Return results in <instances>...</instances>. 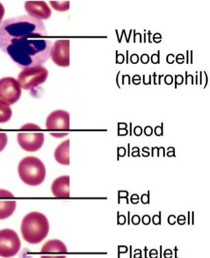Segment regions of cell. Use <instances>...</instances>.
Listing matches in <instances>:
<instances>
[{
	"instance_id": "obj_40",
	"label": "cell",
	"mask_w": 210,
	"mask_h": 258,
	"mask_svg": "<svg viewBox=\"0 0 210 258\" xmlns=\"http://www.w3.org/2000/svg\"><path fill=\"white\" fill-rule=\"evenodd\" d=\"M164 75H159V85H161V78L162 77H164Z\"/></svg>"
},
{
	"instance_id": "obj_11",
	"label": "cell",
	"mask_w": 210,
	"mask_h": 258,
	"mask_svg": "<svg viewBox=\"0 0 210 258\" xmlns=\"http://www.w3.org/2000/svg\"><path fill=\"white\" fill-rule=\"evenodd\" d=\"M70 177L68 175L60 176L55 179L52 184L51 190L55 197L58 198H69Z\"/></svg>"
},
{
	"instance_id": "obj_46",
	"label": "cell",
	"mask_w": 210,
	"mask_h": 258,
	"mask_svg": "<svg viewBox=\"0 0 210 258\" xmlns=\"http://www.w3.org/2000/svg\"><path fill=\"white\" fill-rule=\"evenodd\" d=\"M151 77H152V76H151V75H149V85H151Z\"/></svg>"
},
{
	"instance_id": "obj_43",
	"label": "cell",
	"mask_w": 210,
	"mask_h": 258,
	"mask_svg": "<svg viewBox=\"0 0 210 258\" xmlns=\"http://www.w3.org/2000/svg\"><path fill=\"white\" fill-rule=\"evenodd\" d=\"M190 54H191V60H190V63L192 64L193 63V60H192V55H193V51L192 50V51H190Z\"/></svg>"
},
{
	"instance_id": "obj_15",
	"label": "cell",
	"mask_w": 210,
	"mask_h": 258,
	"mask_svg": "<svg viewBox=\"0 0 210 258\" xmlns=\"http://www.w3.org/2000/svg\"><path fill=\"white\" fill-rule=\"evenodd\" d=\"M12 109L7 103L0 100V123H6L12 117Z\"/></svg>"
},
{
	"instance_id": "obj_9",
	"label": "cell",
	"mask_w": 210,
	"mask_h": 258,
	"mask_svg": "<svg viewBox=\"0 0 210 258\" xmlns=\"http://www.w3.org/2000/svg\"><path fill=\"white\" fill-rule=\"evenodd\" d=\"M46 128L51 131H66L70 128V115L68 112L57 110L52 112L47 117Z\"/></svg>"
},
{
	"instance_id": "obj_4",
	"label": "cell",
	"mask_w": 210,
	"mask_h": 258,
	"mask_svg": "<svg viewBox=\"0 0 210 258\" xmlns=\"http://www.w3.org/2000/svg\"><path fill=\"white\" fill-rule=\"evenodd\" d=\"M48 71L42 66H34L24 69L18 76L21 88L33 91L36 87L45 82Z\"/></svg>"
},
{
	"instance_id": "obj_1",
	"label": "cell",
	"mask_w": 210,
	"mask_h": 258,
	"mask_svg": "<svg viewBox=\"0 0 210 258\" xmlns=\"http://www.w3.org/2000/svg\"><path fill=\"white\" fill-rule=\"evenodd\" d=\"M45 27L18 36L1 49L21 69L41 66L48 60L52 47Z\"/></svg>"
},
{
	"instance_id": "obj_44",
	"label": "cell",
	"mask_w": 210,
	"mask_h": 258,
	"mask_svg": "<svg viewBox=\"0 0 210 258\" xmlns=\"http://www.w3.org/2000/svg\"><path fill=\"white\" fill-rule=\"evenodd\" d=\"M149 34H148V35H149V43H152V42H151V41H150V34H152V33H151L150 31H149Z\"/></svg>"
},
{
	"instance_id": "obj_16",
	"label": "cell",
	"mask_w": 210,
	"mask_h": 258,
	"mask_svg": "<svg viewBox=\"0 0 210 258\" xmlns=\"http://www.w3.org/2000/svg\"><path fill=\"white\" fill-rule=\"evenodd\" d=\"M53 9L58 11H66L69 10L70 2L69 1L60 2V1H51L50 2Z\"/></svg>"
},
{
	"instance_id": "obj_21",
	"label": "cell",
	"mask_w": 210,
	"mask_h": 258,
	"mask_svg": "<svg viewBox=\"0 0 210 258\" xmlns=\"http://www.w3.org/2000/svg\"><path fill=\"white\" fill-rule=\"evenodd\" d=\"M139 60V57L138 54H133L131 55L130 61L133 64L138 63Z\"/></svg>"
},
{
	"instance_id": "obj_48",
	"label": "cell",
	"mask_w": 210,
	"mask_h": 258,
	"mask_svg": "<svg viewBox=\"0 0 210 258\" xmlns=\"http://www.w3.org/2000/svg\"><path fill=\"white\" fill-rule=\"evenodd\" d=\"M197 78H198V76H196V79H197V81H196V85H197L198 83H197Z\"/></svg>"
},
{
	"instance_id": "obj_10",
	"label": "cell",
	"mask_w": 210,
	"mask_h": 258,
	"mask_svg": "<svg viewBox=\"0 0 210 258\" xmlns=\"http://www.w3.org/2000/svg\"><path fill=\"white\" fill-rule=\"evenodd\" d=\"M25 9L30 17L38 20H45L51 16V10L44 2H27L25 4Z\"/></svg>"
},
{
	"instance_id": "obj_19",
	"label": "cell",
	"mask_w": 210,
	"mask_h": 258,
	"mask_svg": "<svg viewBox=\"0 0 210 258\" xmlns=\"http://www.w3.org/2000/svg\"><path fill=\"white\" fill-rule=\"evenodd\" d=\"M0 198H14V196L8 190L0 189Z\"/></svg>"
},
{
	"instance_id": "obj_22",
	"label": "cell",
	"mask_w": 210,
	"mask_h": 258,
	"mask_svg": "<svg viewBox=\"0 0 210 258\" xmlns=\"http://www.w3.org/2000/svg\"><path fill=\"white\" fill-rule=\"evenodd\" d=\"M173 78L172 75H167L165 78V83L167 85H172Z\"/></svg>"
},
{
	"instance_id": "obj_26",
	"label": "cell",
	"mask_w": 210,
	"mask_h": 258,
	"mask_svg": "<svg viewBox=\"0 0 210 258\" xmlns=\"http://www.w3.org/2000/svg\"><path fill=\"white\" fill-rule=\"evenodd\" d=\"M22 129H40V127H39L37 125L33 124H27L25 125L21 128Z\"/></svg>"
},
{
	"instance_id": "obj_37",
	"label": "cell",
	"mask_w": 210,
	"mask_h": 258,
	"mask_svg": "<svg viewBox=\"0 0 210 258\" xmlns=\"http://www.w3.org/2000/svg\"><path fill=\"white\" fill-rule=\"evenodd\" d=\"M120 74V71L119 72L118 74H117V78H116L117 85V86H118L119 89H120V86L119 83V77Z\"/></svg>"
},
{
	"instance_id": "obj_31",
	"label": "cell",
	"mask_w": 210,
	"mask_h": 258,
	"mask_svg": "<svg viewBox=\"0 0 210 258\" xmlns=\"http://www.w3.org/2000/svg\"><path fill=\"white\" fill-rule=\"evenodd\" d=\"M41 258H66V256H64V255H62V256L61 255H59V256H55V254H53L52 256H46V255H42Z\"/></svg>"
},
{
	"instance_id": "obj_32",
	"label": "cell",
	"mask_w": 210,
	"mask_h": 258,
	"mask_svg": "<svg viewBox=\"0 0 210 258\" xmlns=\"http://www.w3.org/2000/svg\"><path fill=\"white\" fill-rule=\"evenodd\" d=\"M161 217H159L158 215H155L153 217V223L154 224H158L161 223Z\"/></svg>"
},
{
	"instance_id": "obj_20",
	"label": "cell",
	"mask_w": 210,
	"mask_h": 258,
	"mask_svg": "<svg viewBox=\"0 0 210 258\" xmlns=\"http://www.w3.org/2000/svg\"><path fill=\"white\" fill-rule=\"evenodd\" d=\"M144 134L145 136L149 137L153 134V128L150 126L148 125L144 128Z\"/></svg>"
},
{
	"instance_id": "obj_41",
	"label": "cell",
	"mask_w": 210,
	"mask_h": 258,
	"mask_svg": "<svg viewBox=\"0 0 210 258\" xmlns=\"http://www.w3.org/2000/svg\"><path fill=\"white\" fill-rule=\"evenodd\" d=\"M134 43H136V30H134Z\"/></svg>"
},
{
	"instance_id": "obj_28",
	"label": "cell",
	"mask_w": 210,
	"mask_h": 258,
	"mask_svg": "<svg viewBox=\"0 0 210 258\" xmlns=\"http://www.w3.org/2000/svg\"><path fill=\"white\" fill-rule=\"evenodd\" d=\"M141 201H142V203L144 204H146L147 203H149V195H145V194H144V195L142 196Z\"/></svg>"
},
{
	"instance_id": "obj_34",
	"label": "cell",
	"mask_w": 210,
	"mask_h": 258,
	"mask_svg": "<svg viewBox=\"0 0 210 258\" xmlns=\"http://www.w3.org/2000/svg\"><path fill=\"white\" fill-rule=\"evenodd\" d=\"M169 222L170 224H174L176 222V217L175 216L172 215L169 218Z\"/></svg>"
},
{
	"instance_id": "obj_2",
	"label": "cell",
	"mask_w": 210,
	"mask_h": 258,
	"mask_svg": "<svg viewBox=\"0 0 210 258\" xmlns=\"http://www.w3.org/2000/svg\"><path fill=\"white\" fill-rule=\"evenodd\" d=\"M49 224L45 215L38 212L27 215L22 220L21 231L22 237L28 243H40L48 234Z\"/></svg>"
},
{
	"instance_id": "obj_27",
	"label": "cell",
	"mask_w": 210,
	"mask_h": 258,
	"mask_svg": "<svg viewBox=\"0 0 210 258\" xmlns=\"http://www.w3.org/2000/svg\"><path fill=\"white\" fill-rule=\"evenodd\" d=\"M5 12V10L4 5L0 3V23H1L3 18H4Z\"/></svg>"
},
{
	"instance_id": "obj_29",
	"label": "cell",
	"mask_w": 210,
	"mask_h": 258,
	"mask_svg": "<svg viewBox=\"0 0 210 258\" xmlns=\"http://www.w3.org/2000/svg\"><path fill=\"white\" fill-rule=\"evenodd\" d=\"M142 223H143L145 225H147V224H149L150 222V218L149 216L145 215L143 218H142Z\"/></svg>"
},
{
	"instance_id": "obj_33",
	"label": "cell",
	"mask_w": 210,
	"mask_h": 258,
	"mask_svg": "<svg viewBox=\"0 0 210 258\" xmlns=\"http://www.w3.org/2000/svg\"><path fill=\"white\" fill-rule=\"evenodd\" d=\"M134 201H136L138 203H139V198L138 195H136V194H134L131 198V201L133 203H134Z\"/></svg>"
},
{
	"instance_id": "obj_36",
	"label": "cell",
	"mask_w": 210,
	"mask_h": 258,
	"mask_svg": "<svg viewBox=\"0 0 210 258\" xmlns=\"http://www.w3.org/2000/svg\"><path fill=\"white\" fill-rule=\"evenodd\" d=\"M136 150H137L136 151H133V153H132V154H131V155H132V156L135 157V154H136V156H140L139 148L138 147H136Z\"/></svg>"
},
{
	"instance_id": "obj_23",
	"label": "cell",
	"mask_w": 210,
	"mask_h": 258,
	"mask_svg": "<svg viewBox=\"0 0 210 258\" xmlns=\"http://www.w3.org/2000/svg\"><path fill=\"white\" fill-rule=\"evenodd\" d=\"M149 60L150 58L149 55L144 54L141 55V61L142 63L147 64L149 63Z\"/></svg>"
},
{
	"instance_id": "obj_45",
	"label": "cell",
	"mask_w": 210,
	"mask_h": 258,
	"mask_svg": "<svg viewBox=\"0 0 210 258\" xmlns=\"http://www.w3.org/2000/svg\"><path fill=\"white\" fill-rule=\"evenodd\" d=\"M131 128H132V123H130V136H132V133H131Z\"/></svg>"
},
{
	"instance_id": "obj_17",
	"label": "cell",
	"mask_w": 210,
	"mask_h": 258,
	"mask_svg": "<svg viewBox=\"0 0 210 258\" xmlns=\"http://www.w3.org/2000/svg\"><path fill=\"white\" fill-rule=\"evenodd\" d=\"M7 143L8 137L7 134L0 133V152H2L7 147Z\"/></svg>"
},
{
	"instance_id": "obj_42",
	"label": "cell",
	"mask_w": 210,
	"mask_h": 258,
	"mask_svg": "<svg viewBox=\"0 0 210 258\" xmlns=\"http://www.w3.org/2000/svg\"><path fill=\"white\" fill-rule=\"evenodd\" d=\"M187 63H189V51L187 50Z\"/></svg>"
},
{
	"instance_id": "obj_25",
	"label": "cell",
	"mask_w": 210,
	"mask_h": 258,
	"mask_svg": "<svg viewBox=\"0 0 210 258\" xmlns=\"http://www.w3.org/2000/svg\"><path fill=\"white\" fill-rule=\"evenodd\" d=\"M134 133L136 136H141L142 134V128L140 126H136L134 129Z\"/></svg>"
},
{
	"instance_id": "obj_39",
	"label": "cell",
	"mask_w": 210,
	"mask_h": 258,
	"mask_svg": "<svg viewBox=\"0 0 210 258\" xmlns=\"http://www.w3.org/2000/svg\"><path fill=\"white\" fill-rule=\"evenodd\" d=\"M204 72V74H205V77H206V85L205 86V87H204V89H205L206 86H207V84H208V76H207V74H206V73L205 72Z\"/></svg>"
},
{
	"instance_id": "obj_8",
	"label": "cell",
	"mask_w": 210,
	"mask_h": 258,
	"mask_svg": "<svg viewBox=\"0 0 210 258\" xmlns=\"http://www.w3.org/2000/svg\"><path fill=\"white\" fill-rule=\"evenodd\" d=\"M18 141L24 150L35 152L43 146L44 136L42 133H21L18 134Z\"/></svg>"
},
{
	"instance_id": "obj_38",
	"label": "cell",
	"mask_w": 210,
	"mask_h": 258,
	"mask_svg": "<svg viewBox=\"0 0 210 258\" xmlns=\"http://www.w3.org/2000/svg\"><path fill=\"white\" fill-rule=\"evenodd\" d=\"M153 78H154V80H153L154 85H158V84H156V73L155 72L153 73Z\"/></svg>"
},
{
	"instance_id": "obj_7",
	"label": "cell",
	"mask_w": 210,
	"mask_h": 258,
	"mask_svg": "<svg viewBox=\"0 0 210 258\" xmlns=\"http://www.w3.org/2000/svg\"><path fill=\"white\" fill-rule=\"evenodd\" d=\"M70 41L59 40L55 42L50 50L49 55L54 63L60 67L70 66Z\"/></svg>"
},
{
	"instance_id": "obj_35",
	"label": "cell",
	"mask_w": 210,
	"mask_h": 258,
	"mask_svg": "<svg viewBox=\"0 0 210 258\" xmlns=\"http://www.w3.org/2000/svg\"><path fill=\"white\" fill-rule=\"evenodd\" d=\"M119 193L120 198H127V196H128L127 191H119Z\"/></svg>"
},
{
	"instance_id": "obj_13",
	"label": "cell",
	"mask_w": 210,
	"mask_h": 258,
	"mask_svg": "<svg viewBox=\"0 0 210 258\" xmlns=\"http://www.w3.org/2000/svg\"><path fill=\"white\" fill-rule=\"evenodd\" d=\"M55 158L58 163L69 165V140H67L58 146L55 152Z\"/></svg>"
},
{
	"instance_id": "obj_47",
	"label": "cell",
	"mask_w": 210,
	"mask_h": 258,
	"mask_svg": "<svg viewBox=\"0 0 210 258\" xmlns=\"http://www.w3.org/2000/svg\"><path fill=\"white\" fill-rule=\"evenodd\" d=\"M201 74H202V73L200 72V85L202 84V83H201Z\"/></svg>"
},
{
	"instance_id": "obj_18",
	"label": "cell",
	"mask_w": 210,
	"mask_h": 258,
	"mask_svg": "<svg viewBox=\"0 0 210 258\" xmlns=\"http://www.w3.org/2000/svg\"><path fill=\"white\" fill-rule=\"evenodd\" d=\"M155 134L156 136H164V123H162L161 126H156L155 128Z\"/></svg>"
},
{
	"instance_id": "obj_12",
	"label": "cell",
	"mask_w": 210,
	"mask_h": 258,
	"mask_svg": "<svg viewBox=\"0 0 210 258\" xmlns=\"http://www.w3.org/2000/svg\"><path fill=\"white\" fill-rule=\"evenodd\" d=\"M41 252V253L51 254V255H46V256H52L54 253L57 255H60L59 253H66L67 249L65 244L62 241L54 239L47 241L42 247Z\"/></svg>"
},
{
	"instance_id": "obj_30",
	"label": "cell",
	"mask_w": 210,
	"mask_h": 258,
	"mask_svg": "<svg viewBox=\"0 0 210 258\" xmlns=\"http://www.w3.org/2000/svg\"><path fill=\"white\" fill-rule=\"evenodd\" d=\"M132 222L134 224H138L140 222V218L138 215H134L132 218Z\"/></svg>"
},
{
	"instance_id": "obj_6",
	"label": "cell",
	"mask_w": 210,
	"mask_h": 258,
	"mask_svg": "<svg viewBox=\"0 0 210 258\" xmlns=\"http://www.w3.org/2000/svg\"><path fill=\"white\" fill-rule=\"evenodd\" d=\"M21 86L15 78L7 77L0 80V100L13 105L20 99Z\"/></svg>"
},
{
	"instance_id": "obj_5",
	"label": "cell",
	"mask_w": 210,
	"mask_h": 258,
	"mask_svg": "<svg viewBox=\"0 0 210 258\" xmlns=\"http://www.w3.org/2000/svg\"><path fill=\"white\" fill-rule=\"evenodd\" d=\"M21 246V240L15 231L10 229L0 231V256H15L20 250Z\"/></svg>"
},
{
	"instance_id": "obj_24",
	"label": "cell",
	"mask_w": 210,
	"mask_h": 258,
	"mask_svg": "<svg viewBox=\"0 0 210 258\" xmlns=\"http://www.w3.org/2000/svg\"><path fill=\"white\" fill-rule=\"evenodd\" d=\"M117 153H118V156L120 157H124L127 153V150H126L124 147H120L117 148Z\"/></svg>"
},
{
	"instance_id": "obj_3",
	"label": "cell",
	"mask_w": 210,
	"mask_h": 258,
	"mask_svg": "<svg viewBox=\"0 0 210 258\" xmlns=\"http://www.w3.org/2000/svg\"><path fill=\"white\" fill-rule=\"evenodd\" d=\"M19 177L31 186L41 184L46 178V168L40 159L28 156L20 162L18 167Z\"/></svg>"
},
{
	"instance_id": "obj_14",
	"label": "cell",
	"mask_w": 210,
	"mask_h": 258,
	"mask_svg": "<svg viewBox=\"0 0 210 258\" xmlns=\"http://www.w3.org/2000/svg\"><path fill=\"white\" fill-rule=\"evenodd\" d=\"M16 208V201H0V220H5L11 217Z\"/></svg>"
}]
</instances>
